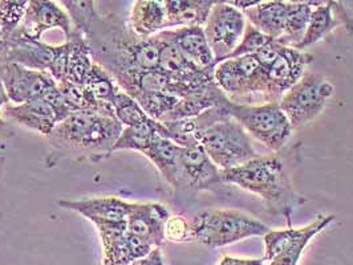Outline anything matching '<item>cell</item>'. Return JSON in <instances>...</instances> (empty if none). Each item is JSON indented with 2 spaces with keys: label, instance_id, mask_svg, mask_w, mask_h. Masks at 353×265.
<instances>
[{
  "label": "cell",
  "instance_id": "obj_1",
  "mask_svg": "<svg viewBox=\"0 0 353 265\" xmlns=\"http://www.w3.org/2000/svg\"><path fill=\"white\" fill-rule=\"evenodd\" d=\"M88 44L92 59L117 83L133 72L159 70L162 40L159 35L142 39L116 14L103 15L92 0H64L60 3Z\"/></svg>",
  "mask_w": 353,
  "mask_h": 265
},
{
  "label": "cell",
  "instance_id": "obj_2",
  "mask_svg": "<svg viewBox=\"0 0 353 265\" xmlns=\"http://www.w3.org/2000/svg\"><path fill=\"white\" fill-rule=\"evenodd\" d=\"M124 126L116 117L97 112L73 113L63 123L56 125L47 137L50 154L46 163L54 167L63 159L74 162H100L114 149Z\"/></svg>",
  "mask_w": 353,
  "mask_h": 265
},
{
  "label": "cell",
  "instance_id": "obj_3",
  "mask_svg": "<svg viewBox=\"0 0 353 265\" xmlns=\"http://www.w3.org/2000/svg\"><path fill=\"white\" fill-rule=\"evenodd\" d=\"M221 179L223 184H234L259 196L267 211L283 216L288 227H292L294 211L307 202L294 189L290 171L278 153L259 156L231 170H221Z\"/></svg>",
  "mask_w": 353,
  "mask_h": 265
},
{
  "label": "cell",
  "instance_id": "obj_4",
  "mask_svg": "<svg viewBox=\"0 0 353 265\" xmlns=\"http://www.w3.org/2000/svg\"><path fill=\"white\" fill-rule=\"evenodd\" d=\"M222 104L216 106L212 123L198 134L196 141L221 170H231L261 154L254 149L248 131L230 117Z\"/></svg>",
  "mask_w": 353,
  "mask_h": 265
},
{
  "label": "cell",
  "instance_id": "obj_5",
  "mask_svg": "<svg viewBox=\"0 0 353 265\" xmlns=\"http://www.w3.org/2000/svg\"><path fill=\"white\" fill-rule=\"evenodd\" d=\"M193 239L209 248H221L248 237L265 236L271 229L261 220L236 210H205L193 219Z\"/></svg>",
  "mask_w": 353,
  "mask_h": 265
},
{
  "label": "cell",
  "instance_id": "obj_6",
  "mask_svg": "<svg viewBox=\"0 0 353 265\" xmlns=\"http://www.w3.org/2000/svg\"><path fill=\"white\" fill-rule=\"evenodd\" d=\"M222 106L230 117L248 131V136H252L274 153H279L292 136L294 129L279 103L248 105L236 104L226 98Z\"/></svg>",
  "mask_w": 353,
  "mask_h": 265
},
{
  "label": "cell",
  "instance_id": "obj_7",
  "mask_svg": "<svg viewBox=\"0 0 353 265\" xmlns=\"http://www.w3.org/2000/svg\"><path fill=\"white\" fill-rule=\"evenodd\" d=\"M334 94V85L324 76L305 72L301 80L283 94L279 105L292 129H301L323 113Z\"/></svg>",
  "mask_w": 353,
  "mask_h": 265
},
{
  "label": "cell",
  "instance_id": "obj_8",
  "mask_svg": "<svg viewBox=\"0 0 353 265\" xmlns=\"http://www.w3.org/2000/svg\"><path fill=\"white\" fill-rule=\"evenodd\" d=\"M248 19L229 1H216L203 27L205 36L214 54V67L223 61L241 43Z\"/></svg>",
  "mask_w": 353,
  "mask_h": 265
},
{
  "label": "cell",
  "instance_id": "obj_9",
  "mask_svg": "<svg viewBox=\"0 0 353 265\" xmlns=\"http://www.w3.org/2000/svg\"><path fill=\"white\" fill-rule=\"evenodd\" d=\"M222 184L221 169L212 162L201 145L182 147L176 195L215 191Z\"/></svg>",
  "mask_w": 353,
  "mask_h": 265
},
{
  "label": "cell",
  "instance_id": "obj_10",
  "mask_svg": "<svg viewBox=\"0 0 353 265\" xmlns=\"http://www.w3.org/2000/svg\"><path fill=\"white\" fill-rule=\"evenodd\" d=\"M0 78L8 101L14 105L44 98L50 90L57 87L50 72L28 70L14 63L3 68Z\"/></svg>",
  "mask_w": 353,
  "mask_h": 265
},
{
  "label": "cell",
  "instance_id": "obj_11",
  "mask_svg": "<svg viewBox=\"0 0 353 265\" xmlns=\"http://www.w3.org/2000/svg\"><path fill=\"white\" fill-rule=\"evenodd\" d=\"M59 206L81 215L96 230H101L126 227L132 203L117 196H94L79 200H59Z\"/></svg>",
  "mask_w": 353,
  "mask_h": 265
},
{
  "label": "cell",
  "instance_id": "obj_12",
  "mask_svg": "<svg viewBox=\"0 0 353 265\" xmlns=\"http://www.w3.org/2000/svg\"><path fill=\"white\" fill-rule=\"evenodd\" d=\"M56 28L64 32L65 40L73 34V23L65 8L56 1L31 0L18 31L28 39L41 40L47 31Z\"/></svg>",
  "mask_w": 353,
  "mask_h": 265
},
{
  "label": "cell",
  "instance_id": "obj_13",
  "mask_svg": "<svg viewBox=\"0 0 353 265\" xmlns=\"http://www.w3.org/2000/svg\"><path fill=\"white\" fill-rule=\"evenodd\" d=\"M97 232L103 244V265H130L153 249L126 227L101 229Z\"/></svg>",
  "mask_w": 353,
  "mask_h": 265
},
{
  "label": "cell",
  "instance_id": "obj_14",
  "mask_svg": "<svg viewBox=\"0 0 353 265\" xmlns=\"http://www.w3.org/2000/svg\"><path fill=\"white\" fill-rule=\"evenodd\" d=\"M169 210L161 203H132L126 219V230L153 248H161L165 240V224Z\"/></svg>",
  "mask_w": 353,
  "mask_h": 265
},
{
  "label": "cell",
  "instance_id": "obj_15",
  "mask_svg": "<svg viewBox=\"0 0 353 265\" xmlns=\"http://www.w3.org/2000/svg\"><path fill=\"white\" fill-rule=\"evenodd\" d=\"M312 61V54L281 44L278 59L265 71L272 89V94L278 103L281 101L283 94L301 80L305 73L307 65Z\"/></svg>",
  "mask_w": 353,
  "mask_h": 265
},
{
  "label": "cell",
  "instance_id": "obj_16",
  "mask_svg": "<svg viewBox=\"0 0 353 265\" xmlns=\"http://www.w3.org/2000/svg\"><path fill=\"white\" fill-rule=\"evenodd\" d=\"M340 25H344L347 32L353 35V19L350 18V15L347 14L343 3L316 1L307 32L303 41L295 50L303 51L330 37Z\"/></svg>",
  "mask_w": 353,
  "mask_h": 265
},
{
  "label": "cell",
  "instance_id": "obj_17",
  "mask_svg": "<svg viewBox=\"0 0 353 265\" xmlns=\"http://www.w3.org/2000/svg\"><path fill=\"white\" fill-rule=\"evenodd\" d=\"M7 64L14 63L28 70L50 72L60 51V45H51L43 40H32L18 30L7 39Z\"/></svg>",
  "mask_w": 353,
  "mask_h": 265
},
{
  "label": "cell",
  "instance_id": "obj_18",
  "mask_svg": "<svg viewBox=\"0 0 353 265\" xmlns=\"http://www.w3.org/2000/svg\"><path fill=\"white\" fill-rule=\"evenodd\" d=\"M336 220L335 215H318L316 219L305 227L294 229L288 227L285 230H271L263 236L265 242V257L263 260H272L276 255L282 253L290 248L298 246H308L310 242L325 230Z\"/></svg>",
  "mask_w": 353,
  "mask_h": 265
},
{
  "label": "cell",
  "instance_id": "obj_19",
  "mask_svg": "<svg viewBox=\"0 0 353 265\" xmlns=\"http://www.w3.org/2000/svg\"><path fill=\"white\" fill-rule=\"evenodd\" d=\"M1 116L10 124L19 125L44 137H48L59 124L56 112L44 98L32 100L20 105L7 104Z\"/></svg>",
  "mask_w": 353,
  "mask_h": 265
},
{
  "label": "cell",
  "instance_id": "obj_20",
  "mask_svg": "<svg viewBox=\"0 0 353 265\" xmlns=\"http://www.w3.org/2000/svg\"><path fill=\"white\" fill-rule=\"evenodd\" d=\"M162 32L198 68H215L214 54L203 27H181Z\"/></svg>",
  "mask_w": 353,
  "mask_h": 265
},
{
  "label": "cell",
  "instance_id": "obj_21",
  "mask_svg": "<svg viewBox=\"0 0 353 265\" xmlns=\"http://www.w3.org/2000/svg\"><path fill=\"white\" fill-rule=\"evenodd\" d=\"M168 17L163 1L159 0H137L133 1L128 25L129 28L142 39L159 35L166 31Z\"/></svg>",
  "mask_w": 353,
  "mask_h": 265
},
{
  "label": "cell",
  "instance_id": "obj_22",
  "mask_svg": "<svg viewBox=\"0 0 353 265\" xmlns=\"http://www.w3.org/2000/svg\"><path fill=\"white\" fill-rule=\"evenodd\" d=\"M290 11V1H259L256 6L243 11L251 25L274 40H279L284 32Z\"/></svg>",
  "mask_w": 353,
  "mask_h": 265
},
{
  "label": "cell",
  "instance_id": "obj_23",
  "mask_svg": "<svg viewBox=\"0 0 353 265\" xmlns=\"http://www.w3.org/2000/svg\"><path fill=\"white\" fill-rule=\"evenodd\" d=\"M215 3L214 0H165L166 30L205 27Z\"/></svg>",
  "mask_w": 353,
  "mask_h": 265
},
{
  "label": "cell",
  "instance_id": "obj_24",
  "mask_svg": "<svg viewBox=\"0 0 353 265\" xmlns=\"http://www.w3.org/2000/svg\"><path fill=\"white\" fill-rule=\"evenodd\" d=\"M182 147L166 137H159L142 154L149 159L161 177L176 191L179 176V154Z\"/></svg>",
  "mask_w": 353,
  "mask_h": 265
},
{
  "label": "cell",
  "instance_id": "obj_25",
  "mask_svg": "<svg viewBox=\"0 0 353 265\" xmlns=\"http://www.w3.org/2000/svg\"><path fill=\"white\" fill-rule=\"evenodd\" d=\"M159 137H169V130L165 125L149 118L141 124L124 127L120 138L116 142L113 153L120 150H133L143 153Z\"/></svg>",
  "mask_w": 353,
  "mask_h": 265
},
{
  "label": "cell",
  "instance_id": "obj_26",
  "mask_svg": "<svg viewBox=\"0 0 353 265\" xmlns=\"http://www.w3.org/2000/svg\"><path fill=\"white\" fill-rule=\"evenodd\" d=\"M65 41L70 45V51H68L67 74H65L64 81L84 87V84L88 78L89 72L94 64L90 51H89L88 44L83 35L74 30H73L71 37L67 39Z\"/></svg>",
  "mask_w": 353,
  "mask_h": 265
},
{
  "label": "cell",
  "instance_id": "obj_27",
  "mask_svg": "<svg viewBox=\"0 0 353 265\" xmlns=\"http://www.w3.org/2000/svg\"><path fill=\"white\" fill-rule=\"evenodd\" d=\"M84 88L87 89L92 100L101 107L104 114L114 117L113 101L121 89L119 88L114 78L103 67L96 63L93 64Z\"/></svg>",
  "mask_w": 353,
  "mask_h": 265
},
{
  "label": "cell",
  "instance_id": "obj_28",
  "mask_svg": "<svg viewBox=\"0 0 353 265\" xmlns=\"http://www.w3.org/2000/svg\"><path fill=\"white\" fill-rule=\"evenodd\" d=\"M316 1H290V11L279 44L296 48L307 32Z\"/></svg>",
  "mask_w": 353,
  "mask_h": 265
},
{
  "label": "cell",
  "instance_id": "obj_29",
  "mask_svg": "<svg viewBox=\"0 0 353 265\" xmlns=\"http://www.w3.org/2000/svg\"><path fill=\"white\" fill-rule=\"evenodd\" d=\"M143 112L153 120L162 123L179 104L181 98L162 92H140L133 96Z\"/></svg>",
  "mask_w": 353,
  "mask_h": 265
},
{
  "label": "cell",
  "instance_id": "obj_30",
  "mask_svg": "<svg viewBox=\"0 0 353 265\" xmlns=\"http://www.w3.org/2000/svg\"><path fill=\"white\" fill-rule=\"evenodd\" d=\"M113 112H114L116 120L124 127L136 126V125L141 124L143 121L150 118L143 112L140 104L123 90H120L117 93V96L113 101Z\"/></svg>",
  "mask_w": 353,
  "mask_h": 265
},
{
  "label": "cell",
  "instance_id": "obj_31",
  "mask_svg": "<svg viewBox=\"0 0 353 265\" xmlns=\"http://www.w3.org/2000/svg\"><path fill=\"white\" fill-rule=\"evenodd\" d=\"M28 3L27 0H0V30L7 39L20 27Z\"/></svg>",
  "mask_w": 353,
  "mask_h": 265
},
{
  "label": "cell",
  "instance_id": "obj_32",
  "mask_svg": "<svg viewBox=\"0 0 353 265\" xmlns=\"http://www.w3.org/2000/svg\"><path fill=\"white\" fill-rule=\"evenodd\" d=\"M271 41H274V39L262 34L254 25L248 23L246 30H245V35L242 37L241 43L225 60L236 59V57H242V56H248V54H255V53L259 52L267 44H270Z\"/></svg>",
  "mask_w": 353,
  "mask_h": 265
},
{
  "label": "cell",
  "instance_id": "obj_33",
  "mask_svg": "<svg viewBox=\"0 0 353 265\" xmlns=\"http://www.w3.org/2000/svg\"><path fill=\"white\" fill-rule=\"evenodd\" d=\"M165 240L172 243L193 242L192 224L181 215H170L165 224Z\"/></svg>",
  "mask_w": 353,
  "mask_h": 265
},
{
  "label": "cell",
  "instance_id": "obj_34",
  "mask_svg": "<svg viewBox=\"0 0 353 265\" xmlns=\"http://www.w3.org/2000/svg\"><path fill=\"white\" fill-rule=\"evenodd\" d=\"M10 101L7 98V94L4 92L3 88V84H1V78H0V153H1V149L4 147L6 142L10 141L14 134H15V129H14V125L10 124L8 121H6L1 116V109L4 106L7 105Z\"/></svg>",
  "mask_w": 353,
  "mask_h": 265
},
{
  "label": "cell",
  "instance_id": "obj_35",
  "mask_svg": "<svg viewBox=\"0 0 353 265\" xmlns=\"http://www.w3.org/2000/svg\"><path fill=\"white\" fill-rule=\"evenodd\" d=\"M305 247L307 246L290 248L282 253L276 255L272 260H270L268 265H298Z\"/></svg>",
  "mask_w": 353,
  "mask_h": 265
},
{
  "label": "cell",
  "instance_id": "obj_36",
  "mask_svg": "<svg viewBox=\"0 0 353 265\" xmlns=\"http://www.w3.org/2000/svg\"><path fill=\"white\" fill-rule=\"evenodd\" d=\"M130 265H166L163 262V256L161 252V248H153L146 256L136 260Z\"/></svg>",
  "mask_w": 353,
  "mask_h": 265
},
{
  "label": "cell",
  "instance_id": "obj_37",
  "mask_svg": "<svg viewBox=\"0 0 353 265\" xmlns=\"http://www.w3.org/2000/svg\"><path fill=\"white\" fill-rule=\"evenodd\" d=\"M263 262L265 260H258V259H238V257L225 256L218 265H263Z\"/></svg>",
  "mask_w": 353,
  "mask_h": 265
},
{
  "label": "cell",
  "instance_id": "obj_38",
  "mask_svg": "<svg viewBox=\"0 0 353 265\" xmlns=\"http://www.w3.org/2000/svg\"><path fill=\"white\" fill-rule=\"evenodd\" d=\"M7 52H8V45H7V37L3 35L0 30V74L3 68L7 65Z\"/></svg>",
  "mask_w": 353,
  "mask_h": 265
},
{
  "label": "cell",
  "instance_id": "obj_39",
  "mask_svg": "<svg viewBox=\"0 0 353 265\" xmlns=\"http://www.w3.org/2000/svg\"><path fill=\"white\" fill-rule=\"evenodd\" d=\"M3 169H4V157L0 153V178H1V174H3Z\"/></svg>",
  "mask_w": 353,
  "mask_h": 265
},
{
  "label": "cell",
  "instance_id": "obj_40",
  "mask_svg": "<svg viewBox=\"0 0 353 265\" xmlns=\"http://www.w3.org/2000/svg\"><path fill=\"white\" fill-rule=\"evenodd\" d=\"M350 4H351V6H352V8H353V1H350Z\"/></svg>",
  "mask_w": 353,
  "mask_h": 265
}]
</instances>
